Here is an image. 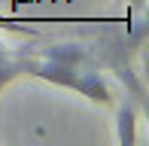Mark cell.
Here are the masks:
<instances>
[{"mask_svg":"<svg viewBox=\"0 0 149 146\" xmlns=\"http://www.w3.org/2000/svg\"><path fill=\"white\" fill-rule=\"evenodd\" d=\"M22 73H31L37 79H46L52 85H61V88H73L79 76V67H67V64L58 61H22Z\"/></svg>","mask_w":149,"mask_h":146,"instance_id":"1","label":"cell"},{"mask_svg":"<svg viewBox=\"0 0 149 146\" xmlns=\"http://www.w3.org/2000/svg\"><path fill=\"white\" fill-rule=\"evenodd\" d=\"M40 55L46 61H58V64H67V67H82L88 61V52L79 43H49L46 49H40Z\"/></svg>","mask_w":149,"mask_h":146,"instance_id":"2","label":"cell"},{"mask_svg":"<svg viewBox=\"0 0 149 146\" xmlns=\"http://www.w3.org/2000/svg\"><path fill=\"white\" fill-rule=\"evenodd\" d=\"M73 88H76L82 97H88L91 104H110V101H113L110 85L104 82V76H100V73H79Z\"/></svg>","mask_w":149,"mask_h":146,"instance_id":"3","label":"cell"},{"mask_svg":"<svg viewBox=\"0 0 149 146\" xmlns=\"http://www.w3.org/2000/svg\"><path fill=\"white\" fill-rule=\"evenodd\" d=\"M116 140L122 146H131L137 140V110L131 104H125L119 110V116H116Z\"/></svg>","mask_w":149,"mask_h":146,"instance_id":"4","label":"cell"},{"mask_svg":"<svg viewBox=\"0 0 149 146\" xmlns=\"http://www.w3.org/2000/svg\"><path fill=\"white\" fill-rule=\"evenodd\" d=\"M18 73H22V61H9V58H3V61H0V91H3Z\"/></svg>","mask_w":149,"mask_h":146,"instance_id":"5","label":"cell"},{"mask_svg":"<svg viewBox=\"0 0 149 146\" xmlns=\"http://www.w3.org/2000/svg\"><path fill=\"white\" fill-rule=\"evenodd\" d=\"M122 3H131V6H143L146 0H122Z\"/></svg>","mask_w":149,"mask_h":146,"instance_id":"6","label":"cell"},{"mask_svg":"<svg viewBox=\"0 0 149 146\" xmlns=\"http://www.w3.org/2000/svg\"><path fill=\"white\" fill-rule=\"evenodd\" d=\"M3 58H6V46L0 43V61H3Z\"/></svg>","mask_w":149,"mask_h":146,"instance_id":"7","label":"cell"}]
</instances>
